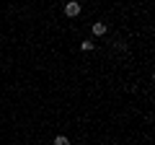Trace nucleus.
Instances as JSON below:
<instances>
[{"mask_svg": "<svg viewBox=\"0 0 155 145\" xmlns=\"http://www.w3.org/2000/svg\"><path fill=\"white\" fill-rule=\"evenodd\" d=\"M65 13H67L70 18L80 16V3H67V5H65Z\"/></svg>", "mask_w": 155, "mask_h": 145, "instance_id": "1", "label": "nucleus"}, {"mask_svg": "<svg viewBox=\"0 0 155 145\" xmlns=\"http://www.w3.org/2000/svg\"><path fill=\"white\" fill-rule=\"evenodd\" d=\"M93 34H96V36H104V34H106V23H93Z\"/></svg>", "mask_w": 155, "mask_h": 145, "instance_id": "2", "label": "nucleus"}, {"mask_svg": "<svg viewBox=\"0 0 155 145\" xmlns=\"http://www.w3.org/2000/svg\"><path fill=\"white\" fill-rule=\"evenodd\" d=\"M54 145H70V140H67V137H62V135H60V137H54Z\"/></svg>", "mask_w": 155, "mask_h": 145, "instance_id": "3", "label": "nucleus"}]
</instances>
